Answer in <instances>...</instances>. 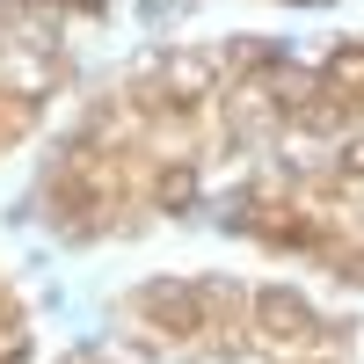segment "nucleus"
<instances>
[{
    "instance_id": "nucleus-1",
    "label": "nucleus",
    "mask_w": 364,
    "mask_h": 364,
    "mask_svg": "<svg viewBox=\"0 0 364 364\" xmlns=\"http://www.w3.org/2000/svg\"><path fill=\"white\" fill-rule=\"evenodd\" d=\"M255 328H262L269 343H306L314 336V314L299 306L291 291H255Z\"/></svg>"
}]
</instances>
